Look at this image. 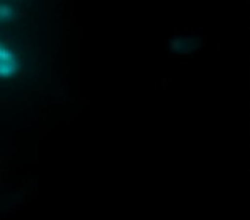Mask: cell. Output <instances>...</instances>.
Listing matches in <instances>:
<instances>
[{"mask_svg": "<svg viewBox=\"0 0 250 220\" xmlns=\"http://www.w3.org/2000/svg\"><path fill=\"white\" fill-rule=\"evenodd\" d=\"M20 59L18 55L0 43V78H12L20 72Z\"/></svg>", "mask_w": 250, "mask_h": 220, "instance_id": "6da1fadb", "label": "cell"}, {"mask_svg": "<svg viewBox=\"0 0 250 220\" xmlns=\"http://www.w3.org/2000/svg\"><path fill=\"white\" fill-rule=\"evenodd\" d=\"M17 18V10L8 3H0V23H10Z\"/></svg>", "mask_w": 250, "mask_h": 220, "instance_id": "7a4b0ae2", "label": "cell"}]
</instances>
